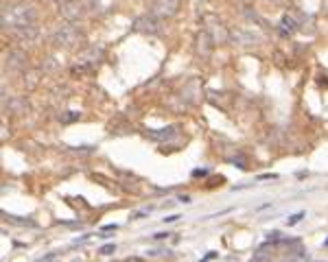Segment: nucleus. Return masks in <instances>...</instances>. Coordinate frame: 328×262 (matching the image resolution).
<instances>
[{"instance_id": "nucleus-1", "label": "nucleus", "mask_w": 328, "mask_h": 262, "mask_svg": "<svg viewBox=\"0 0 328 262\" xmlns=\"http://www.w3.org/2000/svg\"><path fill=\"white\" fill-rule=\"evenodd\" d=\"M295 31V22L291 20V18H284L280 22V33L282 35H289V33H293Z\"/></svg>"}, {"instance_id": "nucleus-2", "label": "nucleus", "mask_w": 328, "mask_h": 262, "mask_svg": "<svg viewBox=\"0 0 328 262\" xmlns=\"http://www.w3.org/2000/svg\"><path fill=\"white\" fill-rule=\"evenodd\" d=\"M304 216H306V212H297V214H293V216L289 218V223H286V225H289V227H293V225H297Z\"/></svg>"}, {"instance_id": "nucleus-8", "label": "nucleus", "mask_w": 328, "mask_h": 262, "mask_svg": "<svg viewBox=\"0 0 328 262\" xmlns=\"http://www.w3.org/2000/svg\"><path fill=\"white\" fill-rule=\"evenodd\" d=\"M324 245H326V247H328V238H326V243H324Z\"/></svg>"}, {"instance_id": "nucleus-3", "label": "nucleus", "mask_w": 328, "mask_h": 262, "mask_svg": "<svg viewBox=\"0 0 328 262\" xmlns=\"http://www.w3.org/2000/svg\"><path fill=\"white\" fill-rule=\"evenodd\" d=\"M114 249H116V245H105V247L101 249V254H112Z\"/></svg>"}, {"instance_id": "nucleus-7", "label": "nucleus", "mask_w": 328, "mask_h": 262, "mask_svg": "<svg viewBox=\"0 0 328 262\" xmlns=\"http://www.w3.org/2000/svg\"><path fill=\"white\" fill-rule=\"evenodd\" d=\"M180 201H182V203H190V199H188L186 194H182V197H180Z\"/></svg>"}, {"instance_id": "nucleus-5", "label": "nucleus", "mask_w": 328, "mask_h": 262, "mask_svg": "<svg viewBox=\"0 0 328 262\" xmlns=\"http://www.w3.org/2000/svg\"><path fill=\"white\" fill-rule=\"evenodd\" d=\"M208 171H192V177H203Z\"/></svg>"}, {"instance_id": "nucleus-6", "label": "nucleus", "mask_w": 328, "mask_h": 262, "mask_svg": "<svg viewBox=\"0 0 328 262\" xmlns=\"http://www.w3.org/2000/svg\"><path fill=\"white\" fill-rule=\"evenodd\" d=\"M177 218H180V216H177V214H173V216H166V218H164V221H166V223H173V221H177Z\"/></svg>"}, {"instance_id": "nucleus-4", "label": "nucleus", "mask_w": 328, "mask_h": 262, "mask_svg": "<svg viewBox=\"0 0 328 262\" xmlns=\"http://www.w3.org/2000/svg\"><path fill=\"white\" fill-rule=\"evenodd\" d=\"M278 175H274V173H267V175H258V181H263V179H276Z\"/></svg>"}]
</instances>
